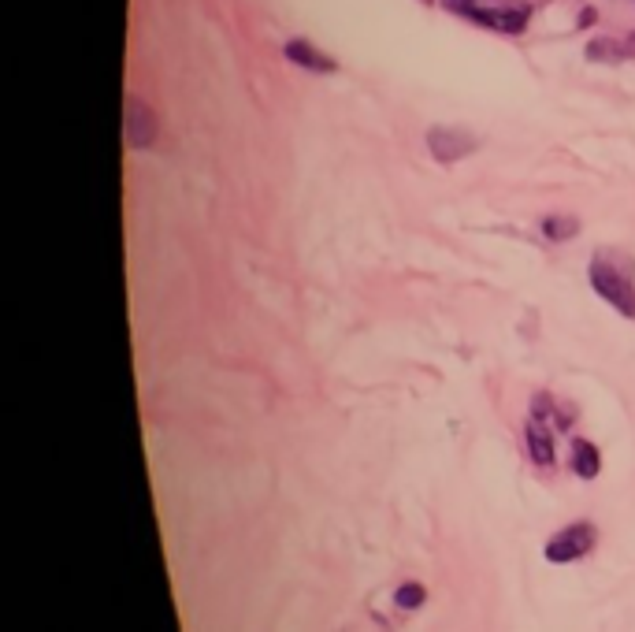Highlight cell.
<instances>
[{
  "mask_svg": "<svg viewBox=\"0 0 635 632\" xmlns=\"http://www.w3.org/2000/svg\"><path fill=\"white\" fill-rule=\"evenodd\" d=\"M286 56L301 67H312V71H335V60L320 56L312 45H305V41H290V45H286Z\"/></svg>",
  "mask_w": 635,
  "mask_h": 632,
  "instance_id": "cell-7",
  "label": "cell"
},
{
  "mask_svg": "<svg viewBox=\"0 0 635 632\" xmlns=\"http://www.w3.org/2000/svg\"><path fill=\"white\" fill-rule=\"evenodd\" d=\"M591 287L606 298V302L617 309V313L624 316H635V287H632V279L624 276V272H617L613 264L606 261H595L591 264Z\"/></svg>",
  "mask_w": 635,
  "mask_h": 632,
  "instance_id": "cell-2",
  "label": "cell"
},
{
  "mask_svg": "<svg viewBox=\"0 0 635 632\" xmlns=\"http://www.w3.org/2000/svg\"><path fill=\"white\" fill-rule=\"evenodd\" d=\"M446 8L461 12L465 19H476L483 27H494L502 34H520L528 23V4H509V0H446Z\"/></svg>",
  "mask_w": 635,
  "mask_h": 632,
  "instance_id": "cell-1",
  "label": "cell"
},
{
  "mask_svg": "<svg viewBox=\"0 0 635 632\" xmlns=\"http://www.w3.org/2000/svg\"><path fill=\"white\" fill-rule=\"evenodd\" d=\"M591 547H595V528L580 521V525L565 528V532H558L554 540L546 543V558L550 562H572V558H584Z\"/></svg>",
  "mask_w": 635,
  "mask_h": 632,
  "instance_id": "cell-3",
  "label": "cell"
},
{
  "mask_svg": "<svg viewBox=\"0 0 635 632\" xmlns=\"http://www.w3.org/2000/svg\"><path fill=\"white\" fill-rule=\"evenodd\" d=\"M528 450H532L535 465H550L554 461V447H550V432H546L543 417H535L528 424Z\"/></svg>",
  "mask_w": 635,
  "mask_h": 632,
  "instance_id": "cell-6",
  "label": "cell"
},
{
  "mask_svg": "<svg viewBox=\"0 0 635 632\" xmlns=\"http://www.w3.org/2000/svg\"><path fill=\"white\" fill-rule=\"evenodd\" d=\"M431 149H435L439 160H457V157H465V153H472L476 142L454 131H431Z\"/></svg>",
  "mask_w": 635,
  "mask_h": 632,
  "instance_id": "cell-5",
  "label": "cell"
},
{
  "mask_svg": "<svg viewBox=\"0 0 635 632\" xmlns=\"http://www.w3.org/2000/svg\"><path fill=\"white\" fill-rule=\"evenodd\" d=\"M598 450L591 447V443H572V469H576V476H584V480H591V476H598Z\"/></svg>",
  "mask_w": 635,
  "mask_h": 632,
  "instance_id": "cell-8",
  "label": "cell"
},
{
  "mask_svg": "<svg viewBox=\"0 0 635 632\" xmlns=\"http://www.w3.org/2000/svg\"><path fill=\"white\" fill-rule=\"evenodd\" d=\"M424 603V588L420 584H405V588H398V606H405V610H413V606Z\"/></svg>",
  "mask_w": 635,
  "mask_h": 632,
  "instance_id": "cell-9",
  "label": "cell"
},
{
  "mask_svg": "<svg viewBox=\"0 0 635 632\" xmlns=\"http://www.w3.org/2000/svg\"><path fill=\"white\" fill-rule=\"evenodd\" d=\"M127 145L130 149H145V145H153L156 138V116L153 108L142 105L138 97H127Z\"/></svg>",
  "mask_w": 635,
  "mask_h": 632,
  "instance_id": "cell-4",
  "label": "cell"
}]
</instances>
